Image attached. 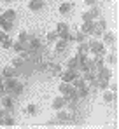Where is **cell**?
Returning a JSON list of instances; mask_svg holds the SVG:
<instances>
[{
	"label": "cell",
	"instance_id": "1",
	"mask_svg": "<svg viewBox=\"0 0 119 129\" xmlns=\"http://www.w3.org/2000/svg\"><path fill=\"white\" fill-rule=\"evenodd\" d=\"M4 87H5V94L12 96V94H21L23 92V84L16 77H11V79H4Z\"/></svg>",
	"mask_w": 119,
	"mask_h": 129
},
{
	"label": "cell",
	"instance_id": "2",
	"mask_svg": "<svg viewBox=\"0 0 119 129\" xmlns=\"http://www.w3.org/2000/svg\"><path fill=\"white\" fill-rule=\"evenodd\" d=\"M88 44H89V54L102 56V58L107 56V47L102 42V39H91V40H88Z\"/></svg>",
	"mask_w": 119,
	"mask_h": 129
},
{
	"label": "cell",
	"instance_id": "3",
	"mask_svg": "<svg viewBox=\"0 0 119 129\" xmlns=\"http://www.w3.org/2000/svg\"><path fill=\"white\" fill-rule=\"evenodd\" d=\"M79 73H81V72H77V70H70V68H67L65 72H61V73H59V77H61V80H63V82H72Z\"/></svg>",
	"mask_w": 119,
	"mask_h": 129
},
{
	"label": "cell",
	"instance_id": "4",
	"mask_svg": "<svg viewBox=\"0 0 119 129\" xmlns=\"http://www.w3.org/2000/svg\"><path fill=\"white\" fill-rule=\"evenodd\" d=\"M102 42L105 44V45H114V44H116V33L105 30L103 35H102Z\"/></svg>",
	"mask_w": 119,
	"mask_h": 129
},
{
	"label": "cell",
	"instance_id": "5",
	"mask_svg": "<svg viewBox=\"0 0 119 129\" xmlns=\"http://www.w3.org/2000/svg\"><path fill=\"white\" fill-rule=\"evenodd\" d=\"M44 7H46V0H30V2H28V9L33 11V12L42 11Z\"/></svg>",
	"mask_w": 119,
	"mask_h": 129
},
{
	"label": "cell",
	"instance_id": "6",
	"mask_svg": "<svg viewBox=\"0 0 119 129\" xmlns=\"http://www.w3.org/2000/svg\"><path fill=\"white\" fill-rule=\"evenodd\" d=\"M51 107L54 108V110H61V108H65V107H67V98H65V96H56V98L53 100Z\"/></svg>",
	"mask_w": 119,
	"mask_h": 129
},
{
	"label": "cell",
	"instance_id": "7",
	"mask_svg": "<svg viewBox=\"0 0 119 129\" xmlns=\"http://www.w3.org/2000/svg\"><path fill=\"white\" fill-rule=\"evenodd\" d=\"M84 54H89V44H88V40L77 44V47H75V56H84Z\"/></svg>",
	"mask_w": 119,
	"mask_h": 129
},
{
	"label": "cell",
	"instance_id": "8",
	"mask_svg": "<svg viewBox=\"0 0 119 129\" xmlns=\"http://www.w3.org/2000/svg\"><path fill=\"white\" fill-rule=\"evenodd\" d=\"M67 47H68V42L63 40V39H58V40L54 42V52H56V54H61V52L67 51Z\"/></svg>",
	"mask_w": 119,
	"mask_h": 129
},
{
	"label": "cell",
	"instance_id": "9",
	"mask_svg": "<svg viewBox=\"0 0 119 129\" xmlns=\"http://www.w3.org/2000/svg\"><path fill=\"white\" fill-rule=\"evenodd\" d=\"M33 39H35V37H33V35H30V33H26V31H19V35H18V40L25 44V51H26V47H28V44L32 42Z\"/></svg>",
	"mask_w": 119,
	"mask_h": 129
},
{
	"label": "cell",
	"instance_id": "10",
	"mask_svg": "<svg viewBox=\"0 0 119 129\" xmlns=\"http://www.w3.org/2000/svg\"><path fill=\"white\" fill-rule=\"evenodd\" d=\"M96 75H98L100 79H107V80H110V77H112V70H110L109 66H105V64H103L98 72H96Z\"/></svg>",
	"mask_w": 119,
	"mask_h": 129
},
{
	"label": "cell",
	"instance_id": "11",
	"mask_svg": "<svg viewBox=\"0 0 119 129\" xmlns=\"http://www.w3.org/2000/svg\"><path fill=\"white\" fill-rule=\"evenodd\" d=\"M93 30H95V21H84V23H82V26H81V31L86 33L88 37L93 33Z\"/></svg>",
	"mask_w": 119,
	"mask_h": 129
},
{
	"label": "cell",
	"instance_id": "12",
	"mask_svg": "<svg viewBox=\"0 0 119 129\" xmlns=\"http://www.w3.org/2000/svg\"><path fill=\"white\" fill-rule=\"evenodd\" d=\"M16 75H18V68H14L12 64L11 66H5L4 72H2V77L4 79H11V77H16Z\"/></svg>",
	"mask_w": 119,
	"mask_h": 129
},
{
	"label": "cell",
	"instance_id": "13",
	"mask_svg": "<svg viewBox=\"0 0 119 129\" xmlns=\"http://www.w3.org/2000/svg\"><path fill=\"white\" fill-rule=\"evenodd\" d=\"M0 105L5 108V110H12V107H14V100H12V96H5L4 94V98H2V101H0Z\"/></svg>",
	"mask_w": 119,
	"mask_h": 129
},
{
	"label": "cell",
	"instance_id": "14",
	"mask_svg": "<svg viewBox=\"0 0 119 129\" xmlns=\"http://www.w3.org/2000/svg\"><path fill=\"white\" fill-rule=\"evenodd\" d=\"M56 112H58V113H56V120H54V122H59V124H61V122H68V120H70V113H67L63 108H61V110H56Z\"/></svg>",
	"mask_w": 119,
	"mask_h": 129
},
{
	"label": "cell",
	"instance_id": "15",
	"mask_svg": "<svg viewBox=\"0 0 119 129\" xmlns=\"http://www.w3.org/2000/svg\"><path fill=\"white\" fill-rule=\"evenodd\" d=\"M102 96H103V101H105V103H112V101H116V100H117V92L105 91V89H103V94H102Z\"/></svg>",
	"mask_w": 119,
	"mask_h": 129
},
{
	"label": "cell",
	"instance_id": "16",
	"mask_svg": "<svg viewBox=\"0 0 119 129\" xmlns=\"http://www.w3.org/2000/svg\"><path fill=\"white\" fill-rule=\"evenodd\" d=\"M72 87H74V86H72L70 82H63V80H61V84H59L58 91H59V94H61V96H67V94L72 91Z\"/></svg>",
	"mask_w": 119,
	"mask_h": 129
},
{
	"label": "cell",
	"instance_id": "17",
	"mask_svg": "<svg viewBox=\"0 0 119 129\" xmlns=\"http://www.w3.org/2000/svg\"><path fill=\"white\" fill-rule=\"evenodd\" d=\"M0 28H2L4 31H7V33H9V31L14 28V23H12V21H7V19H4V18L0 16Z\"/></svg>",
	"mask_w": 119,
	"mask_h": 129
},
{
	"label": "cell",
	"instance_id": "18",
	"mask_svg": "<svg viewBox=\"0 0 119 129\" xmlns=\"http://www.w3.org/2000/svg\"><path fill=\"white\" fill-rule=\"evenodd\" d=\"M72 7H74V4H70V2H61V5H59V14H68L70 11H72Z\"/></svg>",
	"mask_w": 119,
	"mask_h": 129
},
{
	"label": "cell",
	"instance_id": "19",
	"mask_svg": "<svg viewBox=\"0 0 119 129\" xmlns=\"http://www.w3.org/2000/svg\"><path fill=\"white\" fill-rule=\"evenodd\" d=\"M4 19H7V21H14L16 19V11H12V9H7L4 14H0Z\"/></svg>",
	"mask_w": 119,
	"mask_h": 129
},
{
	"label": "cell",
	"instance_id": "20",
	"mask_svg": "<svg viewBox=\"0 0 119 129\" xmlns=\"http://www.w3.org/2000/svg\"><path fill=\"white\" fill-rule=\"evenodd\" d=\"M77 64H79V58H77V56H72V58H68V61H67V68L77 70Z\"/></svg>",
	"mask_w": 119,
	"mask_h": 129
},
{
	"label": "cell",
	"instance_id": "21",
	"mask_svg": "<svg viewBox=\"0 0 119 129\" xmlns=\"http://www.w3.org/2000/svg\"><path fill=\"white\" fill-rule=\"evenodd\" d=\"M86 40H88V35H86V33H82V31L74 33V42L81 44V42H86Z\"/></svg>",
	"mask_w": 119,
	"mask_h": 129
},
{
	"label": "cell",
	"instance_id": "22",
	"mask_svg": "<svg viewBox=\"0 0 119 129\" xmlns=\"http://www.w3.org/2000/svg\"><path fill=\"white\" fill-rule=\"evenodd\" d=\"M89 12H91V16L96 19L102 16V9H100V5H91V9H89Z\"/></svg>",
	"mask_w": 119,
	"mask_h": 129
},
{
	"label": "cell",
	"instance_id": "23",
	"mask_svg": "<svg viewBox=\"0 0 119 129\" xmlns=\"http://www.w3.org/2000/svg\"><path fill=\"white\" fill-rule=\"evenodd\" d=\"M11 49H14V51L19 54L21 51H25V44L19 42V40H18V42H12V47H11Z\"/></svg>",
	"mask_w": 119,
	"mask_h": 129
},
{
	"label": "cell",
	"instance_id": "24",
	"mask_svg": "<svg viewBox=\"0 0 119 129\" xmlns=\"http://www.w3.org/2000/svg\"><path fill=\"white\" fill-rule=\"evenodd\" d=\"M23 64H25V59H23L21 56H18V58H14V59H12V66H14V68H18V70H19Z\"/></svg>",
	"mask_w": 119,
	"mask_h": 129
},
{
	"label": "cell",
	"instance_id": "25",
	"mask_svg": "<svg viewBox=\"0 0 119 129\" xmlns=\"http://www.w3.org/2000/svg\"><path fill=\"white\" fill-rule=\"evenodd\" d=\"M46 39H47V42H56V40H58V33H56V30H54V31H49V33L46 35Z\"/></svg>",
	"mask_w": 119,
	"mask_h": 129
},
{
	"label": "cell",
	"instance_id": "26",
	"mask_svg": "<svg viewBox=\"0 0 119 129\" xmlns=\"http://www.w3.org/2000/svg\"><path fill=\"white\" fill-rule=\"evenodd\" d=\"M16 122H14V119L11 117V115H4V122H2V126H14Z\"/></svg>",
	"mask_w": 119,
	"mask_h": 129
},
{
	"label": "cell",
	"instance_id": "27",
	"mask_svg": "<svg viewBox=\"0 0 119 129\" xmlns=\"http://www.w3.org/2000/svg\"><path fill=\"white\" fill-rule=\"evenodd\" d=\"M59 31H68V24L67 23H58L56 24V33H59Z\"/></svg>",
	"mask_w": 119,
	"mask_h": 129
},
{
	"label": "cell",
	"instance_id": "28",
	"mask_svg": "<svg viewBox=\"0 0 119 129\" xmlns=\"http://www.w3.org/2000/svg\"><path fill=\"white\" fill-rule=\"evenodd\" d=\"M0 44H2V47H4V49H11V47H12V40H11L9 37H5Z\"/></svg>",
	"mask_w": 119,
	"mask_h": 129
},
{
	"label": "cell",
	"instance_id": "29",
	"mask_svg": "<svg viewBox=\"0 0 119 129\" xmlns=\"http://www.w3.org/2000/svg\"><path fill=\"white\" fill-rule=\"evenodd\" d=\"M107 63H109V64H116V63H117V56H116V52H112V54L107 56Z\"/></svg>",
	"mask_w": 119,
	"mask_h": 129
},
{
	"label": "cell",
	"instance_id": "30",
	"mask_svg": "<svg viewBox=\"0 0 119 129\" xmlns=\"http://www.w3.org/2000/svg\"><path fill=\"white\" fill-rule=\"evenodd\" d=\"M26 112H28V113H32V115H33V113H35V112H37V107H35V105H33V103H32V105H28V107H26Z\"/></svg>",
	"mask_w": 119,
	"mask_h": 129
},
{
	"label": "cell",
	"instance_id": "31",
	"mask_svg": "<svg viewBox=\"0 0 119 129\" xmlns=\"http://www.w3.org/2000/svg\"><path fill=\"white\" fill-rule=\"evenodd\" d=\"M107 89H109V91H112V92H117V86H116V84H109Z\"/></svg>",
	"mask_w": 119,
	"mask_h": 129
},
{
	"label": "cell",
	"instance_id": "32",
	"mask_svg": "<svg viewBox=\"0 0 119 129\" xmlns=\"http://www.w3.org/2000/svg\"><path fill=\"white\" fill-rule=\"evenodd\" d=\"M84 4L91 7V5H96V4H98V0H84Z\"/></svg>",
	"mask_w": 119,
	"mask_h": 129
},
{
	"label": "cell",
	"instance_id": "33",
	"mask_svg": "<svg viewBox=\"0 0 119 129\" xmlns=\"http://www.w3.org/2000/svg\"><path fill=\"white\" fill-rule=\"evenodd\" d=\"M5 37H9V35H7V31H4V30H0V42H2V40H4Z\"/></svg>",
	"mask_w": 119,
	"mask_h": 129
},
{
	"label": "cell",
	"instance_id": "34",
	"mask_svg": "<svg viewBox=\"0 0 119 129\" xmlns=\"http://www.w3.org/2000/svg\"><path fill=\"white\" fill-rule=\"evenodd\" d=\"M0 94H5V87H4V82H0Z\"/></svg>",
	"mask_w": 119,
	"mask_h": 129
},
{
	"label": "cell",
	"instance_id": "35",
	"mask_svg": "<svg viewBox=\"0 0 119 129\" xmlns=\"http://www.w3.org/2000/svg\"><path fill=\"white\" fill-rule=\"evenodd\" d=\"M4 115H5V112H2V113H0V126H2V122H4Z\"/></svg>",
	"mask_w": 119,
	"mask_h": 129
},
{
	"label": "cell",
	"instance_id": "36",
	"mask_svg": "<svg viewBox=\"0 0 119 129\" xmlns=\"http://www.w3.org/2000/svg\"><path fill=\"white\" fill-rule=\"evenodd\" d=\"M4 2H11V0H4Z\"/></svg>",
	"mask_w": 119,
	"mask_h": 129
}]
</instances>
